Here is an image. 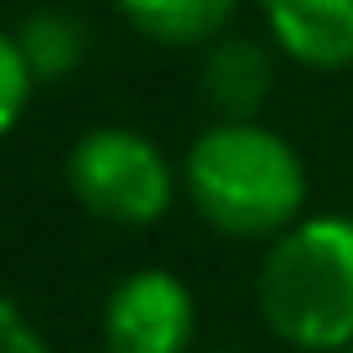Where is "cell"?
<instances>
[{"instance_id": "6", "label": "cell", "mask_w": 353, "mask_h": 353, "mask_svg": "<svg viewBox=\"0 0 353 353\" xmlns=\"http://www.w3.org/2000/svg\"><path fill=\"white\" fill-rule=\"evenodd\" d=\"M270 83H276V57H270L265 42L219 37L213 47H203L198 88L219 120H260L265 99H270Z\"/></svg>"}, {"instance_id": "1", "label": "cell", "mask_w": 353, "mask_h": 353, "mask_svg": "<svg viewBox=\"0 0 353 353\" xmlns=\"http://www.w3.org/2000/svg\"><path fill=\"white\" fill-rule=\"evenodd\" d=\"M182 188L229 239H281L307 219V161L260 120H213L182 156Z\"/></svg>"}, {"instance_id": "2", "label": "cell", "mask_w": 353, "mask_h": 353, "mask_svg": "<svg viewBox=\"0 0 353 353\" xmlns=\"http://www.w3.org/2000/svg\"><path fill=\"white\" fill-rule=\"evenodd\" d=\"M265 327L301 353L353 348V219L312 213L265 244L254 276Z\"/></svg>"}, {"instance_id": "4", "label": "cell", "mask_w": 353, "mask_h": 353, "mask_svg": "<svg viewBox=\"0 0 353 353\" xmlns=\"http://www.w3.org/2000/svg\"><path fill=\"white\" fill-rule=\"evenodd\" d=\"M104 353H192L198 332V301L176 270L145 265L114 281L104 296Z\"/></svg>"}, {"instance_id": "7", "label": "cell", "mask_w": 353, "mask_h": 353, "mask_svg": "<svg viewBox=\"0 0 353 353\" xmlns=\"http://www.w3.org/2000/svg\"><path fill=\"white\" fill-rule=\"evenodd\" d=\"M141 37L161 47H213L229 32L239 0H114Z\"/></svg>"}, {"instance_id": "11", "label": "cell", "mask_w": 353, "mask_h": 353, "mask_svg": "<svg viewBox=\"0 0 353 353\" xmlns=\"http://www.w3.org/2000/svg\"><path fill=\"white\" fill-rule=\"evenodd\" d=\"M348 353H353V348H348Z\"/></svg>"}, {"instance_id": "9", "label": "cell", "mask_w": 353, "mask_h": 353, "mask_svg": "<svg viewBox=\"0 0 353 353\" xmlns=\"http://www.w3.org/2000/svg\"><path fill=\"white\" fill-rule=\"evenodd\" d=\"M32 88H37V78H32V68H26L16 37L0 32V141L21 125L26 104H32Z\"/></svg>"}, {"instance_id": "3", "label": "cell", "mask_w": 353, "mask_h": 353, "mask_svg": "<svg viewBox=\"0 0 353 353\" xmlns=\"http://www.w3.org/2000/svg\"><path fill=\"white\" fill-rule=\"evenodd\" d=\"M68 192L83 203L94 219L120 223V229H151L172 213L176 172L161 156V145L145 141L125 125H99L73 141L63 161Z\"/></svg>"}, {"instance_id": "5", "label": "cell", "mask_w": 353, "mask_h": 353, "mask_svg": "<svg viewBox=\"0 0 353 353\" xmlns=\"http://www.w3.org/2000/svg\"><path fill=\"white\" fill-rule=\"evenodd\" d=\"M270 42L301 68H353V0H260Z\"/></svg>"}, {"instance_id": "8", "label": "cell", "mask_w": 353, "mask_h": 353, "mask_svg": "<svg viewBox=\"0 0 353 353\" xmlns=\"http://www.w3.org/2000/svg\"><path fill=\"white\" fill-rule=\"evenodd\" d=\"M11 37H16V47H21V57H26V68H32L37 83L68 78L78 63H83V47H88V32L68 11H57V6L32 11Z\"/></svg>"}, {"instance_id": "10", "label": "cell", "mask_w": 353, "mask_h": 353, "mask_svg": "<svg viewBox=\"0 0 353 353\" xmlns=\"http://www.w3.org/2000/svg\"><path fill=\"white\" fill-rule=\"evenodd\" d=\"M0 353H52L37 322L21 312V301L0 296Z\"/></svg>"}]
</instances>
